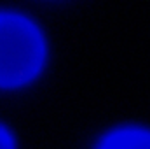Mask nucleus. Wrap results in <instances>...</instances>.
Returning a JSON list of instances; mask_svg holds the SVG:
<instances>
[{"instance_id": "nucleus-1", "label": "nucleus", "mask_w": 150, "mask_h": 149, "mask_svg": "<svg viewBox=\"0 0 150 149\" xmlns=\"http://www.w3.org/2000/svg\"><path fill=\"white\" fill-rule=\"evenodd\" d=\"M45 60V42L25 16L0 12V88L30 82Z\"/></svg>"}, {"instance_id": "nucleus-3", "label": "nucleus", "mask_w": 150, "mask_h": 149, "mask_svg": "<svg viewBox=\"0 0 150 149\" xmlns=\"http://www.w3.org/2000/svg\"><path fill=\"white\" fill-rule=\"evenodd\" d=\"M0 149H14V140L11 133L0 125Z\"/></svg>"}, {"instance_id": "nucleus-2", "label": "nucleus", "mask_w": 150, "mask_h": 149, "mask_svg": "<svg viewBox=\"0 0 150 149\" xmlns=\"http://www.w3.org/2000/svg\"><path fill=\"white\" fill-rule=\"evenodd\" d=\"M98 149H150V132L140 128H124L112 132Z\"/></svg>"}]
</instances>
